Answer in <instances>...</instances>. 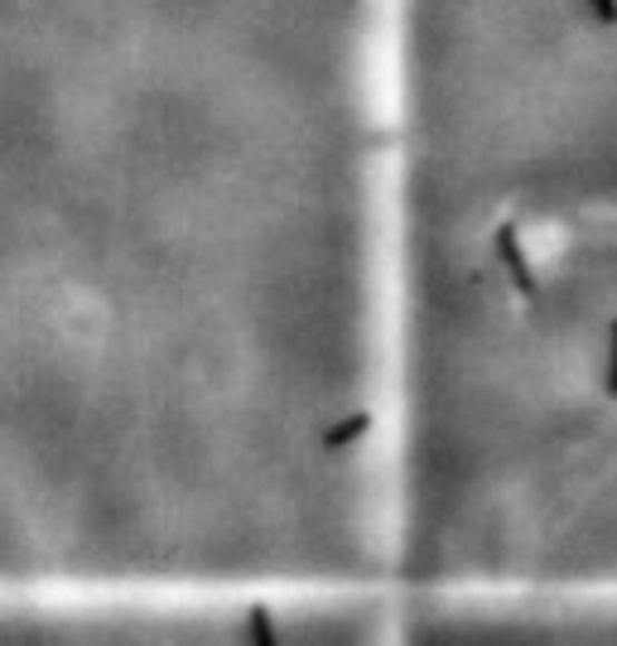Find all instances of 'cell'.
Instances as JSON below:
<instances>
[{"label": "cell", "instance_id": "6da1fadb", "mask_svg": "<svg viewBox=\"0 0 617 646\" xmlns=\"http://www.w3.org/2000/svg\"><path fill=\"white\" fill-rule=\"evenodd\" d=\"M0 646H391L381 594L0 598Z\"/></svg>", "mask_w": 617, "mask_h": 646}, {"label": "cell", "instance_id": "7a4b0ae2", "mask_svg": "<svg viewBox=\"0 0 617 646\" xmlns=\"http://www.w3.org/2000/svg\"><path fill=\"white\" fill-rule=\"evenodd\" d=\"M391 646H617V604H391Z\"/></svg>", "mask_w": 617, "mask_h": 646}, {"label": "cell", "instance_id": "3957f363", "mask_svg": "<svg viewBox=\"0 0 617 646\" xmlns=\"http://www.w3.org/2000/svg\"><path fill=\"white\" fill-rule=\"evenodd\" d=\"M589 10L598 25H617V0H589Z\"/></svg>", "mask_w": 617, "mask_h": 646}]
</instances>
